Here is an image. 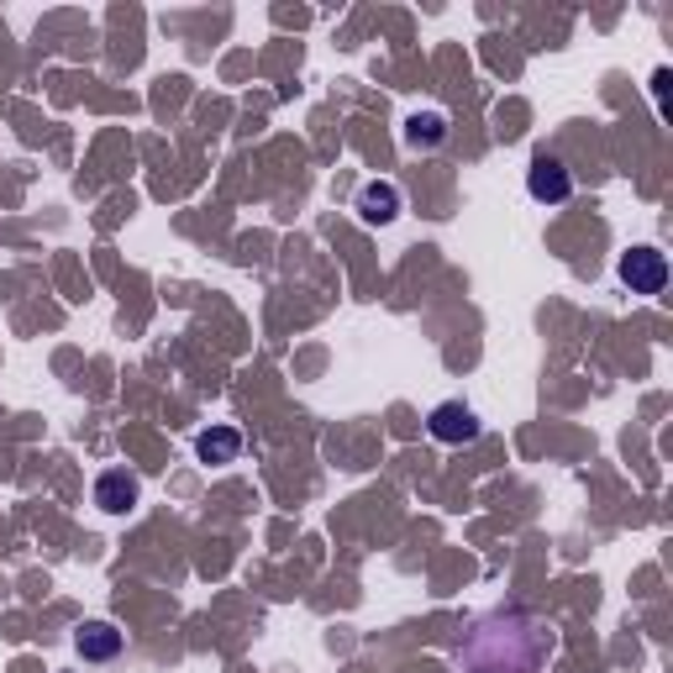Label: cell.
<instances>
[{
    "label": "cell",
    "instance_id": "obj_1",
    "mask_svg": "<svg viewBox=\"0 0 673 673\" xmlns=\"http://www.w3.org/2000/svg\"><path fill=\"white\" fill-rule=\"evenodd\" d=\"M547 657H553V632L526 611H489L458 642L464 673H543Z\"/></svg>",
    "mask_w": 673,
    "mask_h": 673
},
{
    "label": "cell",
    "instance_id": "obj_2",
    "mask_svg": "<svg viewBox=\"0 0 673 673\" xmlns=\"http://www.w3.org/2000/svg\"><path fill=\"white\" fill-rule=\"evenodd\" d=\"M526 195L537 206H563L574 195V174H568V164H563L558 153H537L531 158V168H526Z\"/></svg>",
    "mask_w": 673,
    "mask_h": 673
},
{
    "label": "cell",
    "instance_id": "obj_3",
    "mask_svg": "<svg viewBox=\"0 0 673 673\" xmlns=\"http://www.w3.org/2000/svg\"><path fill=\"white\" fill-rule=\"evenodd\" d=\"M621 284H626L632 295H663V284H669V259H663L657 247H632V253L621 259Z\"/></svg>",
    "mask_w": 673,
    "mask_h": 673
},
{
    "label": "cell",
    "instance_id": "obj_4",
    "mask_svg": "<svg viewBox=\"0 0 673 673\" xmlns=\"http://www.w3.org/2000/svg\"><path fill=\"white\" fill-rule=\"evenodd\" d=\"M427 427H431V437H437V442L464 448V442H474V437H479V416L468 411L464 400H442V406L427 416Z\"/></svg>",
    "mask_w": 673,
    "mask_h": 673
},
{
    "label": "cell",
    "instance_id": "obj_5",
    "mask_svg": "<svg viewBox=\"0 0 673 673\" xmlns=\"http://www.w3.org/2000/svg\"><path fill=\"white\" fill-rule=\"evenodd\" d=\"M75 653L85 657V663H111V657L121 653V632H116L111 621H85L75 632Z\"/></svg>",
    "mask_w": 673,
    "mask_h": 673
},
{
    "label": "cell",
    "instance_id": "obj_6",
    "mask_svg": "<svg viewBox=\"0 0 673 673\" xmlns=\"http://www.w3.org/2000/svg\"><path fill=\"white\" fill-rule=\"evenodd\" d=\"M95 505L111 510V516H127L131 505H137V479H131L127 468H106L100 485H95Z\"/></svg>",
    "mask_w": 673,
    "mask_h": 673
},
{
    "label": "cell",
    "instance_id": "obj_7",
    "mask_svg": "<svg viewBox=\"0 0 673 673\" xmlns=\"http://www.w3.org/2000/svg\"><path fill=\"white\" fill-rule=\"evenodd\" d=\"M358 216L369 226H384V222H394L400 216V189L394 185H363V195H358Z\"/></svg>",
    "mask_w": 673,
    "mask_h": 673
},
{
    "label": "cell",
    "instance_id": "obj_8",
    "mask_svg": "<svg viewBox=\"0 0 673 673\" xmlns=\"http://www.w3.org/2000/svg\"><path fill=\"white\" fill-rule=\"evenodd\" d=\"M195 452H201L206 464H232V458L243 452V437H237L232 427H211V431L195 437Z\"/></svg>",
    "mask_w": 673,
    "mask_h": 673
},
{
    "label": "cell",
    "instance_id": "obj_9",
    "mask_svg": "<svg viewBox=\"0 0 673 673\" xmlns=\"http://www.w3.org/2000/svg\"><path fill=\"white\" fill-rule=\"evenodd\" d=\"M442 137H448V121H442L437 111L411 116V121H406V143H411V148H437Z\"/></svg>",
    "mask_w": 673,
    "mask_h": 673
}]
</instances>
